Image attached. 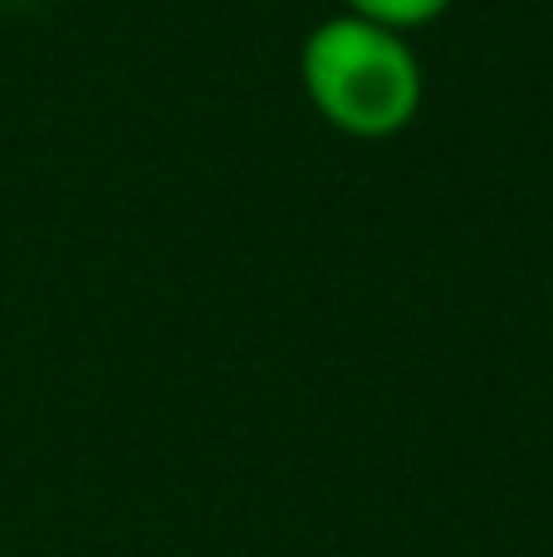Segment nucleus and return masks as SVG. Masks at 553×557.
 Wrapping results in <instances>:
<instances>
[{
  "label": "nucleus",
  "mask_w": 553,
  "mask_h": 557,
  "mask_svg": "<svg viewBox=\"0 0 553 557\" xmlns=\"http://www.w3.org/2000/svg\"><path fill=\"white\" fill-rule=\"evenodd\" d=\"M299 88L333 133L353 143H388L417 123L427 69L402 29L339 10L304 35Z\"/></svg>",
  "instance_id": "nucleus-1"
},
{
  "label": "nucleus",
  "mask_w": 553,
  "mask_h": 557,
  "mask_svg": "<svg viewBox=\"0 0 553 557\" xmlns=\"http://www.w3.org/2000/svg\"><path fill=\"white\" fill-rule=\"evenodd\" d=\"M348 15H362V20H378V25L388 29H402V35H411V29H427L437 25L441 15H446L456 0H339Z\"/></svg>",
  "instance_id": "nucleus-2"
},
{
  "label": "nucleus",
  "mask_w": 553,
  "mask_h": 557,
  "mask_svg": "<svg viewBox=\"0 0 553 557\" xmlns=\"http://www.w3.org/2000/svg\"><path fill=\"white\" fill-rule=\"evenodd\" d=\"M549 318H553V304H549Z\"/></svg>",
  "instance_id": "nucleus-3"
}]
</instances>
